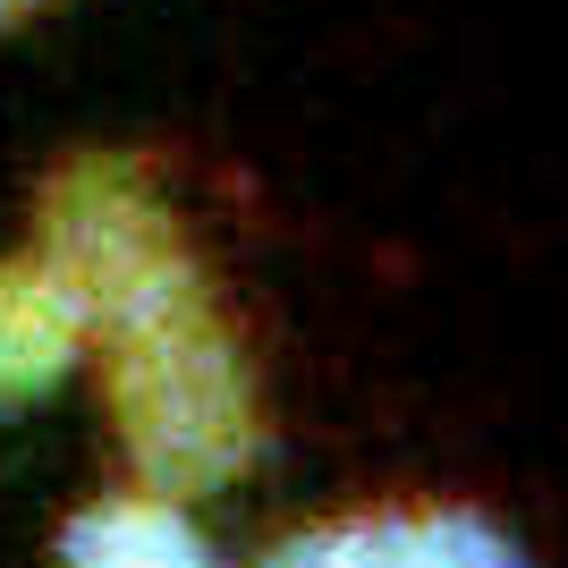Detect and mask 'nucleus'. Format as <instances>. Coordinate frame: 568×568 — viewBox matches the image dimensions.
<instances>
[{
	"label": "nucleus",
	"instance_id": "f257e3e1",
	"mask_svg": "<svg viewBox=\"0 0 568 568\" xmlns=\"http://www.w3.org/2000/svg\"><path fill=\"white\" fill-rule=\"evenodd\" d=\"M34 255L102 348V407L144 493L213 500L246 484L272 450L263 382L170 195L119 153H77L34 195Z\"/></svg>",
	"mask_w": 568,
	"mask_h": 568
},
{
	"label": "nucleus",
	"instance_id": "f03ea898",
	"mask_svg": "<svg viewBox=\"0 0 568 568\" xmlns=\"http://www.w3.org/2000/svg\"><path fill=\"white\" fill-rule=\"evenodd\" d=\"M255 568H526V544L475 500H356L288 526Z\"/></svg>",
	"mask_w": 568,
	"mask_h": 568
},
{
	"label": "nucleus",
	"instance_id": "7ed1b4c3",
	"mask_svg": "<svg viewBox=\"0 0 568 568\" xmlns=\"http://www.w3.org/2000/svg\"><path fill=\"white\" fill-rule=\"evenodd\" d=\"M77 365H85V314L51 281V263H0V416L51 399Z\"/></svg>",
	"mask_w": 568,
	"mask_h": 568
},
{
	"label": "nucleus",
	"instance_id": "20e7f679",
	"mask_svg": "<svg viewBox=\"0 0 568 568\" xmlns=\"http://www.w3.org/2000/svg\"><path fill=\"white\" fill-rule=\"evenodd\" d=\"M60 568H221V551L204 544L187 500L128 484V493L85 500L60 526Z\"/></svg>",
	"mask_w": 568,
	"mask_h": 568
},
{
	"label": "nucleus",
	"instance_id": "39448f33",
	"mask_svg": "<svg viewBox=\"0 0 568 568\" xmlns=\"http://www.w3.org/2000/svg\"><path fill=\"white\" fill-rule=\"evenodd\" d=\"M43 9H51V0H0V34H9V26H34Z\"/></svg>",
	"mask_w": 568,
	"mask_h": 568
}]
</instances>
